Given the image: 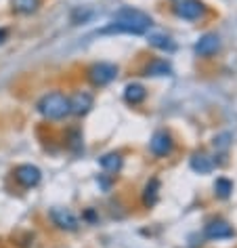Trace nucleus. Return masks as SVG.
Segmentation results:
<instances>
[{
  "mask_svg": "<svg viewBox=\"0 0 237 248\" xmlns=\"http://www.w3.org/2000/svg\"><path fill=\"white\" fill-rule=\"evenodd\" d=\"M153 26L151 17L139 9L126 7L114 15V21L101 30V34H145Z\"/></svg>",
  "mask_w": 237,
  "mask_h": 248,
  "instance_id": "1",
  "label": "nucleus"
},
{
  "mask_svg": "<svg viewBox=\"0 0 237 248\" xmlns=\"http://www.w3.org/2000/svg\"><path fill=\"white\" fill-rule=\"evenodd\" d=\"M38 111L48 120H61L70 114V99L63 93H48L38 101Z\"/></svg>",
  "mask_w": 237,
  "mask_h": 248,
  "instance_id": "2",
  "label": "nucleus"
},
{
  "mask_svg": "<svg viewBox=\"0 0 237 248\" xmlns=\"http://www.w3.org/2000/svg\"><path fill=\"white\" fill-rule=\"evenodd\" d=\"M118 76V67L114 63H107V61H101V63H95L89 70V80L95 86H105L109 84L111 80H116Z\"/></svg>",
  "mask_w": 237,
  "mask_h": 248,
  "instance_id": "3",
  "label": "nucleus"
},
{
  "mask_svg": "<svg viewBox=\"0 0 237 248\" xmlns=\"http://www.w3.org/2000/svg\"><path fill=\"white\" fill-rule=\"evenodd\" d=\"M15 179L19 181V185L23 187H34V185L40 183L42 179V172L38 166H32V164H21L15 169Z\"/></svg>",
  "mask_w": 237,
  "mask_h": 248,
  "instance_id": "4",
  "label": "nucleus"
},
{
  "mask_svg": "<svg viewBox=\"0 0 237 248\" xmlns=\"http://www.w3.org/2000/svg\"><path fill=\"white\" fill-rule=\"evenodd\" d=\"M51 219H53V223L57 227L67 229V232H76L78 229L76 215H74L72 210H67V208H53L51 210Z\"/></svg>",
  "mask_w": 237,
  "mask_h": 248,
  "instance_id": "5",
  "label": "nucleus"
},
{
  "mask_svg": "<svg viewBox=\"0 0 237 248\" xmlns=\"http://www.w3.org/2000/svg\"><path fill=\"white\" fill-rule=\"evenodd\" d=\"M204 11L206 9L199 0H183V2H178L174 7V13L183 17V19H199L204 15Z\"/></svg>",
  "mask_w": 237,
  "mask_h": 248,
  "instance_id": "6",
  "label": "nucleus"
},
{
  "mask_svg": "<svg viewBox=\"0 0 237 248\" xmlns=\"http://www.w3.org/2000/svg\"><path fill=\"white\" fill-rule=\"evenodd\" d=\"M206 235H208L210 240H224V238H233L235 229L231 227L227 221L216 219V221H210L208 225H206Z\"/></svg>",
  "mask_w": 237,
  "mask_h": 248,
  "instance_id": "7",
  "label": "nucleus"
},
{
  "mask_svg": "<svg viewBox=\"0 0 237 248\" xmlns=\"http://www.w3.org/2000/svg\"><path fill=\"white\" fill-rule=\"evenodd\" d=\"M172 137L168 135L166 131H160V133H155L151 141H149V150H151L155 156H168V154L172 152Z\"/></svg>",
  "mask_w": 237,
  "mask_h": 248,
  "instance_id": "8",
  "label": "nucleus"
},
{
  "mask_svg": "<svg viewBox=\"0 0 237 248\" xmlns=\"http://www.w3.org/2000/svg\"><path fill=\"white\" fill-rule=\"evenodd\" d=\"M218 48H221V38H218L216 34H206L195 45V53L199 57H210V55H214Z\"/></svg>",
  "mask_w": 237,
  "mask_h": 248,
  "instance_id": "9",
  "label": "nucleus"
},
{
  "mask_svg": "<svg viewBox=\"0 0 237 248\" xmlns=\"http://www.w3.org/2000/svg\"><path fill=\"white\" fill-rule=\"evenodd\" d=\"M92 108V97L89 93H76L72 99H70V111L76 116H84L89 114V109Z\"/></svg>",
  "mask_w": 237,
  "mask_h": 248,
  "instance_id": "10",
  "label": "nucleus"
},
{
  "mask_svg": "<svg viewBox=\"0 0 237 248\" xmlns=\"http://www.w3.org/2000/svg\"><path fill=\"white\" fill-rule=\"evenodd\" d=\"M172 67L164 59H155L145 67V76H170Z\"/></svg>",
  "mask_w": 237,
  "mask_h": 248,
  "instance_id": "11",
  "label": "nucleus"
},
{
  "mask_svg": "<svg viewBox=\"0 0 237 248\" xmlns=\"http://www.w3.org/2000/svg\"><path fill=\"white\" fill-rule=\"evenodd\" d=\"M145 97H147V91H145V86H141V84H128L126 91H124V99L133 105L141 103Z\"/></svg>",
  "mask_w": 237,
  "mask_h": 248,
  "instance_id": "12",
  "label": "nucleus"
},
{
  "mask_svg": "<svg viewBox=\"0 0 237 248\" xmlns=\"http://www.w3.org/2000/svg\"><path fill=\"white\" fill-rule=\"evenodd\" d=\"M191 169L195 172H210L212 170V160L206 154H195L191 158Z\"/></svg>",
  "mask_w": 237,
  "mask_h": 248,
  "instance_id": "13",
  "label": "nucleus"
},
{
  "mask_svg": "<svg viewBox=\"0 0 237 248\" xmlns=\"http://www.w3.org/2000/svg\"><path fill=\"white\" fill-rule=\"evenodd\" d=\"M99 162H101V166L105 170H111V172H116V170L122 169V156H120V154H105Z\"/></svg>",
  "mask_w": 237,
  "mask_h": 248,
  "instance_id": "14",
  "label": "nucleus"
},
{
  "mask_svg": "<svg viewBox=\"0 0 237 248\" xmlns=\"http://www.w3.org/2000/svg\"><path fill=\"white\" fill-rule=\"evenodd\" d=\"M158 189H160L158 179H151V181L147 183V187H145V194H143V202H145V206H153V204L158 202Z\"/></svg>",
  "mask_w": 237,
  "mask_h": 248,
  "instance_id": "15",
  "label": "nucleus"
},
{
  "mask_svg": "<svg viewBox=\"0 0 237 248\" xmlns=\"http://www.w3.org/2000/svg\"><path fill=\"white\" fill-rule=\"evenodd\" d=\"M149 45L158 46V48H162V51H174V42L164 34H151L149 36Z\"/></svg>",
  "mask_w": 237,
  "mask_h": 248,
  "instance_id": "16",
  "label": "nucleus"
},
{
  "mask_svg": "<svg viewBox=\"0 0 237 248\" xmlns=\"http://www.w3.org/2000/svg\"><path fill=\"white\" fill-rule=\"evenodd\" d=\"M38 4H40V0H13V7L19 13H34L38 9Z\"/></svg>",
  "mask_w": 237,
  "mask_h": 248,
  "instance_id": "17",
  "label": "nucleus"
},
{
  "mask_svg": "<svg viewBox=\"0 0 237 248\" xmlns=\"http://www.w3.org/2000/svg\"><path fill=\"white\" fill-rule=\"evenodd\" d=\"M214 191H216V196L218 198H229V194L233 191V183L229 181V179H216V183H214Z\"/></svg>",
  "mask_w": 237,
  "mask_h": 248,
  "instance_id": "18",
  "label": "nucleus"
},
{
  "mask_svg": "<svg viewBox=\"0 0 237 248\" xmlns=\"http://www.w3.org/2000/svg\"><path fill=\"white\" fill-rule=\"evenodd\" d=\"M7 40V30H0V42Z\"/></svg>",
  "mask_w": 237,
  "mask_h": 248,
  "instance_id": "19",
  "label": "nucleus"
}]
</instances>
